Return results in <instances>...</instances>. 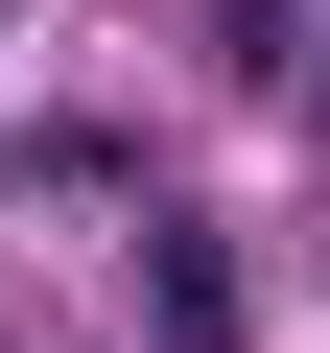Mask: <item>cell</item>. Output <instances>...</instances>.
Masks as SVG:
<instances>
[{
  "instance_id": "cell-1",
  "label": "cell",
  "mask_w": 330,
  "mask_h": 353,
  "mask_svg": "<svg viewBox=\"0 0 330 353\" xmlns=\"http://www.w3.org/2000/svg\"><path fill=\"white\" fill-rule=\"evenodd\" d=\"M142 330H165V353H260V306H236L213 212H142Z\"/></svg>"
},
{
  "instance_id": "cell-2",
  "label": "cell",
  "mask_w": 330,
  "mask_h": 353,
  "mask_svg": "<svg viewBox=\"0 0 330 353\" xmlns=\"http://www.w3.org/2000/svg\"><path fill=\"white\" fill-rule=\"evenodd\" d=\"M213 71L260 94V71H307V0H213Z\"/></svg>"
}]
</instances>
